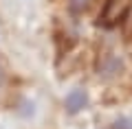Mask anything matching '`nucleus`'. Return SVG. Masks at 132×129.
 Wrapping results in <instances>:
<instances>
[{
  "mask_svg": "<svg viewBox=\"0 0 132 129\" xmlns=\"http://www.w3.org/2000/svg\"><path fill=\"white\" fill-rule=\"evenodd\" d=\"M88 2L90 0H68V7H71L73 13H81V11L88 7Z\"/></svg>",
  "mask_w": 132,
  "mask_h": 129,
  "instance_id": "5",
  "label": "nucleus"
},
{
  "mask_svg": "<svg viewBox=\"0 0 132 129\" xmlns=\"http://www.w3.org/2000/svg\"><path fill=\"white\" fill-rule=\"evenodd\" d=\"M121 61L117 59L114 55H110V53H104V55L99 57V74H114V72H119L121 70Z\"/></svg>",
  "mask_w": 132,
  "mask_h": 129,
  "instance_id": "3",
  "label": "nucleus"
},
{
  "mask_svg": "<svg viewBox=\"0 0 132 129\" xmlns=\"http://www.w3.org/2000/svg\"><path fill=\"white\" fill-rule=\"evenodd\" d=\"M86 105H88V94L81 88L71 90V92L66 94V98H64V107H66L68 114H77V112H81Z\"/></svg>",
  "mask_w": 132,
  "mask_h": 129,
  "instance_id": "2",
  "label": "nucleus"
},
{
  "mask_svg": "<svg viewBox=\"0 0 132 129\" xmlns=\"http://www.w3.org/2000/svg\"><path fill=\"white\" fill-rule=\"evenodd\" d=\"M130 7H132V0H108L99 20H101L106 26H112V24L121 22V20L128 15Z\"/></svg>",
  "mask_w": 132,
  "mask_h": 129,
  "instance_id": "1",
  "label": "nucleus"
},
{
  "mask_svg": "<svg viewBox=\"0 0 132 129\" xmlns=\"http://www.w3.org/2000/svg\"><path fill=\"white\" fill-rule=\"evenodd\" d=\"M110 129H132V118L130 116H121V118H117L110 125Z\"/></svg>",
  "mask_w": 132,
  "mask_h": 129,
  "instance_id": "4",
  "label": "nucleus"
}]
</instances>
